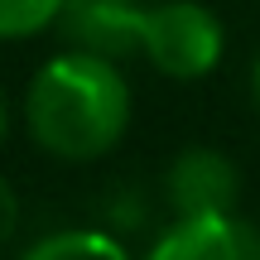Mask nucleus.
<instances>
[{
  "label": "nucleus",
  "instance_id": "nucleus-1",
  "mask_svg": "<svg viewBox=\"0 0 260 260\" xmlns=\"http://www.w3.org/2000/svg\"><path fill=\"white\" fill-rule=\"evenodd\" d=\"M24 125L44 154L92 164L111 154L130 130V82L121 63L92 48L53 53L24 92Z\"/></svg>",
  "mask_w": 260,
  "mask_h": 260
},
{
  "label": "nucleus",
  "instance_id": "nucleus-2",
  "mask_svg": "<svg viewBox=\"0 0 260 260\" xmlns=\"http://www.w3.org/2000/svg\"><path fill=\"white\" fill-rule=\"evenodd\" d=\"M226 29L217 10L203 0H149L145 24H140V53L149 68L174 82H198L222 63Z\"/></svg>",
  "mask_w": 260,
  "mask_h": 260
},
{
  "label": "nucleus",
  "instance_id": "nucleus-3",
  "mask_svg": "<svg viewBox=\"0 0 260 260\" xmlns=\"http://www.w3.org/2000/svg\"><path fill=\"white\" fill-rule=\"evenodd\" d=\"M241 198V174L236 164L212 145H188L169 159L164 169V203L174 217H212L236 212Z\"/></svg>",
  "mask_w": 260,
  "mask_h": 260
},
{
  "label": "nucleus",
  "instance_id": "nucleus-4",
  "mask_svg": "<svg viewBox=\"0 0 260 260\" xmlns=\"http://www.w3.org/2000/svg\"><path fill=\"white\" fill-rule=\"evenodd\" d=\"M145 260H260V232L236 212L174 217L149 241Z\"/></svg>",
  "mask_w": 260,
  "mask_h": 260
},
{
  "label": "nucleus",
  "instance_id": "nucleus-5",
  "mask_svg": "<svg viewBox=\"0 0 260 260\" xmlns=\"http://www.w3.org/2000/svg\"><path fill=\"white\" fill-rule=\"evenodd\" d=\"M145 10H149V0H68L63 15H58V29L77 48L125 58V53H140Z\"/></svg>",
  "mask_w": 260,
  "mask_h": 260
},
{
  "label": "nucleus",
  "instance_id": "nucleus-6",
  "mask_svg": "<svg viewBox=\"0 0 260 260\" xmlns=\"http://www.w3.org/2000/svg\"><path fill=\"white\" fill-rule=\"evenodd\" d=\"M15 260H135L121 246V236L96 232V226H63L39 241H29Z\"/></svg>",
  "mask_w": 260,
  "mask_h": 260
},
{
  "label": "nucleus",
  "instance_id": "nucleus-7",
  "mask_svg": "<svg viewBox=\"0 0 260 260\" xmlns=\"http://www.w3.org/2000/svg\"><path fill=\"white\" fill-rule=\"evenodd\" d=\"M68 0H0V44H19L44 29H58Z\"/></svg>",
  "mask_w": 260,
  "mask_h": 260
},
{
  "label": "nucleus",
  "instance_id": "nucleus-8",
  "mask_svg": "<svg viewBox=\"0 0 260 260\" xmlns=\"http://www.w3.org/2000/svg\"><path fill=\"white\" fill-rule=\"evenodd\" d=\"M15 232H19V193H15V183L0 174V255L10 251Z\"/></svg>",
  "mask_w": 260,
  "mask_h": 260
},
{
  "label": "nucleus",
  "instance_id": "nucleus-9",
  "mask_svg": "<svg viewBox=\"0 0 260 260\" xmlns=\"http://www.w3.org/2000/svg\"><path fill=\"white\" fill-rule=\"evenodd\" d=\"M251 96H255V106H260V58L251 63Z\"/></svg>",
  "mask_w": 260,
  "mask_h": 260
},
{
  "label": "nucleus",
  "instance_id": "nucleus-10",
  "mask_svg": "<svg viewBox=\"0 0 260 260\" xmlns=\"http://www.w3.org/2000/svg\"><path fill=\"white\" fill-rule=\"evenodd\" d=\"M5 130H10V111H5V92H0V145H5Z\"/></svg>",
  "mask_w": 260,
  "mask_h": 260
}]
</instances>
